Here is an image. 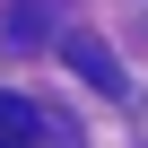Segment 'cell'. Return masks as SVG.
I'll list each match as a JSON object with an SVG mask.
<instances>
[{"label":"cell","mask_w":148,"mask_h":148,"mask_svg":"<svg viewBox=\"0 0 148 148\" xmlns=\"http://www.w3.org/2000/svg\"><path fill=\"white\" fill-rule=\"evenodd\" d=\"M70 70H87V79H96L105 96H122V61H113L96 35H70Z\"/></svg>","instance_id":"obj_2"},{"label":"cell","mask_w":148,"mask_h":148,"mask_svg":"<svg viewBox=\"0 0 148 148\" xmlns=\"http://www.w3.org/2000/svg\"><path fill=\"white\" fill-rule=\"evenodd\" d=\"M0 148H87V131L70 122L61 105H35V96H0Z\"/></svg>","instance_id":"obj_1"}]
</instances>
